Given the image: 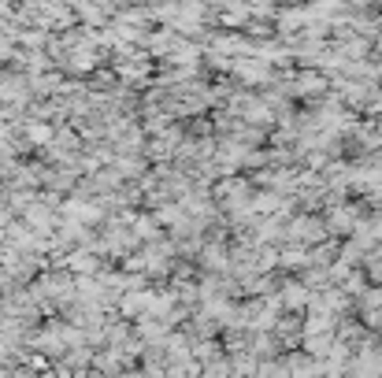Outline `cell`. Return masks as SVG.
Returning a JSON list of instances; mask_svg holds the SVG:
<instances>
[{
	"label": "cell",
	"instance_id": "7",
	"mask_svg": "<svg viewBox=\"0 0 382 378\" xmlns=\"http://www.w3.org/2000/svg\"><path fill=\"white\" fill-rule=\"evenodd\" d=\"M15 56V48H11V38L4 34V30H0V63H4V60H11Z\"/></svg>",
	"mask_w": 382,
	"mask_h": 378
},
{
	"label": "cell",
	"instance_id": "3",
	"mask_svg": "<svg viewBox=\"0 0 382 378\" xmlns=\"http://www.w3.org/2000/svg\"><path fill=\"white\" fill-rule=\"evenodd\" d=\"M63 216H71V219H78V223H97V219H101V208H97V204H86V201H78V196H75V201L63 204Z\"/></svg>",
	"mask_w": 382,
	"mask_h": 378
},
{
	"label": "cell",
	"instance_id": "1",
	"mask_svg": "<svg viewBox=\"0 0 382 378\" xmlns=\"http://www.w3.org/2000/svg\"><path fill=\"white\" fill-rule=\"evenodd\" d=\"M60 264L78 271V274H97V271H101V260H97L93 252H86V249H75L67 256H60Z\"/></svg>",
	"mask_w": 382,
	"mask_h": 378
},
{
	"label": "cell",
	"instance_id": "9",
	"mask_svg": "<svg viewBox=\"0 0 382 378\" xmlns=\"http://www.w3.org/2000/svg\"><path fill=\"white\" fill-rule=\"evenodd\" d=\"M4 286H8V267L0 264V289H4Z\"/></svg>",
	"mask_w": 382,
	"mask_h": 378
},
{
	"label": "cell",
	"instance_id": "2",
	"mask_svg": "<svg viewBox=\"0 0 382 378\" xmlns=\"http://www.w3.org/2000/svg\"><path fill=\"white\" fill-rule=\"evenodd\" d=\"M23 96H26L23 74H0V101H15V104H19Z\"/></svg>",
	"mask_w": 382,
	"mask_h": 378
},
{
	"label": "cell",
	"instance_id": "8",
	"mask_svg": "<svg viewBox=\"0 0 382 378\" xmlns=\"http://www.w3.org/2000/svg\"><path fill=\"white\" fill-rule=\"evenodd\" d=\"M19 41H23L26 48H41V45H45V34H34V30H26V34H23Z\"/></svg>",
	"mask_w": 382,
	"mask_h": 378
},
{
	"label": "cell",
	"instance_id": "6",
	"mask_svg": "<svg viewBox=\"0 0 382 378\" xmlns=\"http://www.w3.org/2000/svg\"><path fill=\"white\" fill-rule=\"evenodd\" d=\"M282 301H286L290 308H301L308 301V289L305 286H286V293H282Z\"/></svg>",
	"mask_w": 382,
	"mask_h": 378
},
{
	"label": "cell",
	"instance_id": "4",
	"mask_svg": "<svg viewBox=\"0 0 382 378\" xmlns=\"http://www.w3.org/2000/svg\"><path fill=\"white\" fill-rule=\"evenodd\" d=\"M290 238H293V241H320V238H323V226L315 223V219H297V223L290 226Z\"/></svg>",
	"mask_w": 382,
	"mask_h": 378
},
{
	"label": "cell",
	"instance_id": "5",
	"mask_svg": "<svg viewBox=\"0 0 382 378\" xmlns=\"http://www.w3.org/2000/svg\"><path fill=\"white\" fill-rule=\"evenodd\" d=\"M56 138V130L53 126H45V123H26V141H34V145H48Z\"/></svg>",
	"mask_w": 382,
	"mask_h": 378
}]
</instances>
